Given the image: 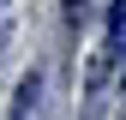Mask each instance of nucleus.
<instances>
[{
    "mask_svg": "<svg viewBox=\"0 0 126 120\" xmlns=\"http://www.w3.org/2000/svg\"><path fill=\"white\" fill-rule=\"evenodd\" d=\"M36 90H42V78H36V72H24L18 90H12V114H6V120H24V114H30V102H36Z\"/></svg>",
    "mask_w": 126,
    "mask_h": 120,
    "instance_id": "1",
    "label": "nucleus"
},
{
    "mask_svg": "<svg viewBox=\"0 0 126 120\" xmlns=\"http://www.w3.org/2000/svg\"><path fill=\"white\" fill-rule=\"evenodd\" d=\"M120 30H126V0L108 6V42H120Z\"/></svg>",
    "mask_w": 126,
    "mask_h": 120,
    "instance_id": "2",
    "label": "nucleus"
}]
</instances>
